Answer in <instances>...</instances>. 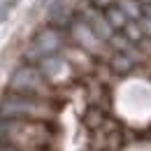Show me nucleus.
I'll list each match as a JSON object with an SVG mask.
<instances>
[{
  "label": "nucleus",
  "instance_id": "1",
  "mask_svg": "<svg viewBox=\"0 0 151 151\" xmlns=\"http://www.w3.org/2000/svg\"><path fill=\"white\" fill-rule=\"evenodd\" d=\"M58 128L56 121L33 119H0V144H12L21 149H56Z\"/></svg>",
  "mask_w": 151,
  "mask_h": 151
},
{
  "label": "nucleus",
  "instance_id": "2",
  "mask_svg": "<svg viewBox=\"0 0 151 151\" xmlns=\"http://www.w3.org/2000/svg\"><path fill=\"white\" fill-rule=\"evenodd\" d=\"M58 107L49 98H35L23 93H9L0 100V119H33V121H56Z\"/></svg>",
  "mask_w": 151,
  "mask_h": 151
},
{
  "label": "nucleus",
  "instance_id": "3",
  "mask_svg": "<svg viewBox=\"0 0 151 151\" xmlns=\"http://www.w3.org/2000/svg\"><path fill=\"white\" fill-rule=\"evenodd\" d=\"M9 91L12 93H23V95H35V98H49L54 95V88L44 72L35 65H21L14 70L9 77Z\"/></svg>",
  "mask_w": 151,
  "mask_h": 151
},
{
  "label": "nucleus",
  "instance_id": "4",
  "mask_svg": "<svg viewBox=\"0 0 151 151\" xmlns=\"http://www.w3.org/2000/svg\"><path fill=\"white\" fill-rule=\"evenodd\" d=\"M65 44V35H63V28H56V26H49L44 28L42 33H37V37L30 42L28 51H26V58L30 63H40L44 56H51V54H58Z\"/></svg>",
  "mask_w": 151,
  "mask_h": 151
},
{
  "label": "nucleus",
  "instance_id": "5",
  "mask_svg": "<svg viewBox=\"0 0 151 151\" xmlns=\"http://www.w3.org/2000/svg\"><path fill=\"white\" fill-rule=\"evenodd\" d=\"M81 19L86 21V23L91 26V30H93L100 40H105V42H109V37L116 33V28L109 23V19L105 17V12H102V9H95L93 5H88V7L84 9Z\"/></svg>",
  "mask_w": 151,
  "mask_h": 151
},
{
  "label": "nucleus",
  "instance_id": "6",
  "mask_svg": "<svg viewBox=\"0 0 151 151\" xmlns=\"http://www.w3.org/2000/svg\"><path fill=\"white\" fill-rule=\"evenodd\" d=\"M37 68L44 72V77L49 79V81H56L60 77L68 75V70H70V60L65 56H58V54H51V56H44L42 60L37 63Z\"/></svg>",
  "mask_w": 151,
  "mask_h": 151
},
{
  "label": "nucleus",
  "instance_id": "7",
  "mask_svg": "<svg viewBox=\"0 0 151 151\" xmlns=\"http://www.w3.org/2000/svg\"><path fill=\"white\" fill-rule=\"evenodd\" d=\"M107 63L112 65V70L116 72V75H128V72L135 70V65H137V63H135L128 54H123V51H114L112 58H109Z\"/></svg>",
  "mask_w": 151,
  "mask_h": 151
},
{
  "label": "nucleus",
  "instance_id": "8",
  "mask_svg": "<svg viewBox=\"0 0 151 151\" xmlns=\"http://www.w3.org/2000/svg\"><path fill=\"white\" fill-rule=\"evenodd\" d=\"M105 17L109 19V23H112L116 30H121V28H123V26H126V23L130 21V19H128V14H126V12H123V9L119 7V2L105 9Z\"/></svg>",
  "mask_w": 151,
  "mask_h": 151
},
{
  "label": "nucleus",
  "instance_id": "9",
  "mask_svg": "<svg viewBox=\"0 0 151 151\" xmlns=\"http://www.w3.org/2000/svg\"><path fill=\"white\" fill-rule=\"evenodd\" d=\"M121 33H123V35H126L128 40H130V42H135V44H137L139 40H144V37H147L137 19H130L128 23H126V26H123V28H121Z\"/></svg>",
  "mask_w": 151,
  "mask_h": 151
},
{
  "label": "nucleus",
  "instance_id": "10",
  "mask_svg": "<svg viewBox=\"0 0 151 151\" xmlns=\"http://www.w3.org/2000/svg\"><path fill=\"white\" fill-rule=\"evenodd\" d=\"M119 7L128 14V19H139L142 12V0H119Z\"/></svg>",
  "mask_w": 151,
  "mask_h": 151
},
{
  "label": "nucleus",
  "instance_id": "11",
  "mask_svg": "<svg viewBox=\"0 0 151 151\" xmlns=\"http://www.w3.org/2000/svg\"><path fill=\"white\" fill-rule=\"evenodd\" d=\"M0 151H56L54 147H44V149H21V147H12V144H0Z\"/></svg>",
  "mask_w": 151,
  "mask_h": 151
},
{
  "label": "nucleus",
  "instance_id": "12",
  "mask_svg": "<svg viewBox=\"0 0 151 151\" xmlns=\"http://www.w3.org/2000/svg\"><path fill=\"white\" fill-rule=\"evenodd\" d=\"M119 0H88V5H93L95 9H107V7H112V5H116Z\"/></svg>",
  "mask_w": 151,
  "mask_h": 151
},
{
  "label": "nucleus",
  "instance_id": "13",
  "mask_svg": "<svg viewBox=\"0 0 151 151\" xmlns=\"http://www.w3.org/2000/svg\"><path fill=\"white\" fill-rule=\"evenodd\" d=\"M139 26H142V30H144V35H147V37H151V17H147V14H142V17H139Z\"/></svg>",
  "mask_w": 151,
  "mask_h": 151
},
{
  "label": "nucleus",
  "instance_id": "14",
  "mask_svg": "<svg viewBox=\"0 0 151 151\" xmlns=\"http://www.w3.org/2000/svg\"><path fill=\"white\" fill-rule=\"evenodd\" d=\"M142 2H149V5H151V0H142Z\"/></svg>",
  "mask_w": 151,
  "mask_h": 151
}]
</instances>
